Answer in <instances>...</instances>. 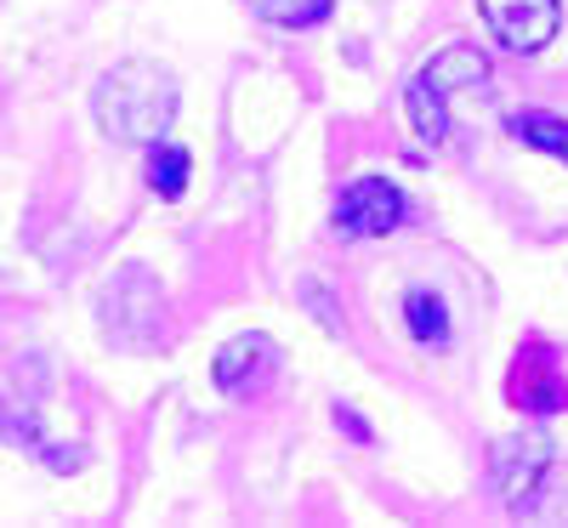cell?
Instances as JSON below:
<instances>
[{
    "label": "cell",
    "mask_w": 568,
    "mask_h": 528,
    "mask_svg": "<svg viewBox=\"0 0 568 528\" xmlns=\"http://www.w3.org/2000/svg\"><path fill=\"white\" fill-rule=\"evenodd\" d=\"M551 438L546 431H517V438H500L495 455H489V477H495V489L506 506H529L540 495V484L551 477Z\"/></svg>",
    "instance_id": "3957f363"
},
{
    "label": "cell",
    "mask_w": 568,
    "mask_h": 528,
    "mask_svg": "<svg viewBox=\"0 0 568 528\" xmlns=\"http://www.w3.org/2000/svg\"><path fill=\"white\" fill-rule=\"evenodd\" d=\"M336 420H342V426H347V438H358V444H364V438H369V426H364V420H358V415H353V409H347V404H336Z\"/></svg>",
    "instance_id": "7c38bea8"
},
{
    "label": "cell",
    "mask_w": 568,
    "mask_h": 528,
    "mask_svg": "<svg viewBox=\"0 0 568 528\" xmlns=\"http://www.w3.org/2000/svg\"><path fill=\"white\" fill-rule=\"evenodd\" d=\"M471 85H489V58L478 45H444V52L426 63L409 91H404V109L420 142H444L449 136V91H471Z\"/></svg>",
    "instance_id": "7a4b0ae2"
},
{
    "label": "cell",
    "mask_w": 568,
    "mask_h": 528,
    "mask_svg": "<svg viewBox=\"0 0 568 528\" xmlns=\"http://www.w3.org/2000/svg\"><path fill=\"white\" fill-rule=\"evenodd\" d=\"M211 375H216V387H222L227 398H256V393H267L273 375H278V347H273V335L245 329V335H233V342H222Z\"/></svg>",
    "instance_id": "8992f818"
},
{
    "label": "cell",
    "mask_w": 568,
    "mask_h": 528,
    "mask_svg": "<svg viewBox=\"0 0 568 528\" xmlns=\"http://www.w3.org/2000/svg\"><path fill=\"white\" fill-rule=\"evenodd\" d=\"M149 187L160 200H182V187H187V149H176V142H154V149H149Z\"/></svg>",
    "instance_id": "30bf717a"
},
{
    "label": "cell",
    "mask_w": 568,
    "mask_h": 528,
    "mask_svg": "<svg viewBox=\"0 0 568 528\" xmlns=\"http://www.w3.org/2000/svg\"><path fill=\"white\" fill-rule=\"evenodd\" d=\"M329 7H336V0H262V12L278 29H313V23L329 18Z\"/></svg>",
    "instance_id": "8fae6325"
},
{
    "label": "cell",
    "mask_w": 568,
    "mask_h": 528,
    "mask_svg": "<svg viewBox=\"0 0 568 528\" xmlns=\"http://www.w3.org/2000/svg\"><path fill=\"white\" fill-rule=\"evenodd\" d=\"M404 318H409L415 342H426V347H444L449 342V313H444V302L433 291H409L404 296Z\"/></svg>",
    "instance_id": "9c48e42d"
},
{
    "label": "cell",
    "mask_w": 568,
    "mask_h": 528,
    "mask_svg": "<svg viewBox=\"0 0 568 528\" xmlns=\"http://www.w3.org/2000/svg\"><path fill=\"white\" fill-rule=\"evenodd\" d=\"M404 194L387 176H353L336 194V233L342 238H382L404 222Z\"/></svg>",
    "instance_id": "5b68a950"
},
{
    "label": "cell",
    "mask_w": 568,
    "mask_h": 528,
    "mask_svg": "<svg viewBox=\"0 0 568 528\" xmlns=\"http://www.w3.org/2000/svg\"><path fill=\"white\" fill-rule=\"evenodd\" d=\"M546 347L529 342L524 358L511 364V380H506V393L517 409H535V415H551V409H568V387H562V369L557 364H540Z\"/></svg>",
    "instance_id": "52a82bcc"
},
{
    "label": "cell",
    "mask_w": 568,
    "mask_h": 528,
    "mask_svg": "<svg viewBox=\"0 0 568 528\" xmlns=\"http://www.w3.org/2000/svg\"><path fill=\"white\" fill-rule=\"evenodd\" d=\"M506 131H511L517 142H529V149H540V154H551V160H562V165H568V120H562V114H546V109H517V114L506 120Z\"/></svg>",
    "instance_id": "ba28073f"
},
{
    "label": "cell",
    "mask_w": 568,
    "mask_h": 528,
    "mask_svg": "<svg viewBox=\"0 0 568 528\" xmlns=\"http://www.w3.org/2000/svg\"><path fill=\"white\" fill-rule=\"evenodd\" d=\"M176 120V80L171 69L160 63H120L103 74L98 85V125L114 136V142H142V149H154V142L171 131Z\"/></svg>",
    "instance_id": "6da1fadb"
},
{
    "label": "cell",
    "mask_w": 568,
    "mask_h": 528,
    "mask_svg": "<svg viewBox=\"0 0 568 528\" xmlns=\"http://www.w3.org/2000/svg\"><path fill=\"white\" fill-rule=\"evenodd\" d=\"M478 12H484L489 34L517 58L546 52L562 29V0H478Z\"/></svg>",
    "instance_id": "277c9868"
}]
</instances>
